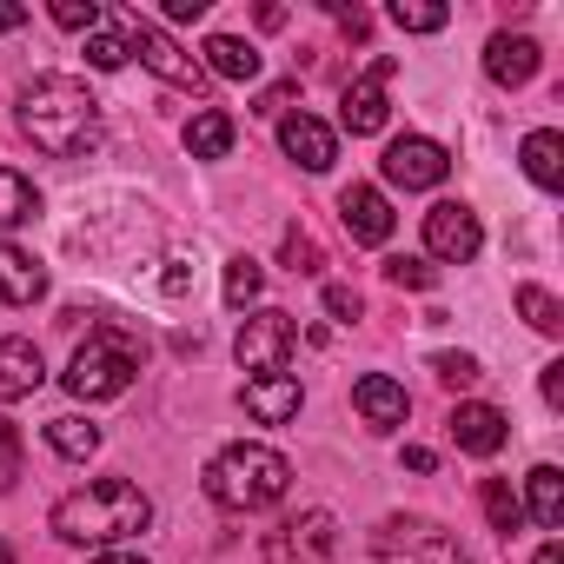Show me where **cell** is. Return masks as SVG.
<instances>
[{
	"label": "cell",
	"mask_w": 564,
	"mask_h": 564,
	"mask_svg": "<svg viewBox=\"0 0 564 564\" xmlns=\"http://www.w3.org/2000/svg\"><path fill=\"white\" fill-rule=\"evenodd\" d=\"M386 279H392V286H405V293H425L432 286V279H438V265H425V259H386Z\"/></svg>",
	"instance_id": "31"
},
{
	"label": "cell",
	"mask_w": 564,
	"mask_h": 564,
	"mask_svg": "<svg viewBox=\"0 0 564 564\" xmlns=\"http://www.w3.org/2000/svg\"><path fill=\"white\" fill-rule=\"evenodd\" d=\"M239 405H246L259 425H286V419H300L306 392H300L293 372H279V379H246V386H239Z\"/></svg>",
	"instance_id": "15"
},
{
	"label": "cell",
	"mask_w": 564,
	"mask_h": 564,
	"mask_svg": "<svg viewBox=\"0 0 564 564\" xmlns=\"http://www.w3.org/2000/svg\"><path fill=\"white\" fill-rule=\"evenodd\" d=\"M47 445H54L61 458H94V452H100V425H87V419L67 412V419L47 425Z\"/></svg>",
	"instance_id": "26"
},
{
	"label": "cell",
	"mask_w": 564,
	"mask_h": 564,
	"mask_svg": "<svg viewBox=\"0 0 564 564\" xmlns=\"http://www.w3.org/2000/svg\"><path fill=\"white\" fill-rule=\"evenodd\" d=\"M259 286H265L259 259H246V252H239V259H226V306H232V313H246V306L259 300Z\"/></svg>",
	"instance_id": "28"
},
{
	"label": "cell",
	"mask_w": 564,
	"mask_h": 564,
	"mask_svg": "<svg viewBox=\"0 0 564 564\" xmlns=\"http://www.w3.org/2000/svg\"><path fill=\"white\" fill-rule=\"evenodd\" d=\"M14 478H21V432L14 419H0V491H14Z\"/></svg>",
	"instance_id": "34"
},
{
	"label": "cell",
	"mask_w": 564,
	"mask_h": 564,
	"mask_svg": "<svg viewBox=\"0 0 564 564\" xmlns=\"http://www.w3.org/2000/svg\"><path fill=\"white\" fill-rule=\"evenodd\" d=\"M21 133L47 153V160H80L100 147V100L87 94V80L74 74H41L21 94Z\"/></svg>",
	"instance_id": "1"
},
{
	"label": "cell",
	"mask_w": 564,
	"mask_h": 564,
	"mask_svg": "<svg viewBox=\"0 0 564 564\" xmlns=\"http://www.w3.org/2000/svg\"><path fill=\"white\" fill-rule=\"evenodd\" d=\"M544 531H557L564 524V471L557 465H531V478H524V498H518Z\"/></svg>",
	"instance_id": "22"
},
{
	"label": "cell",
	"mask_w": 564,
	"mask_h": 564,
	"mask_svg": "<svg viewBox=\"0 0 564 564\" xmlns=\"http://www.w3.org/2000/svg\"><path fill=\"white\" fill-rule=\"evenodd\" d=\"M452 14L445 8H432V0H392V28H405V34H438Z\"/></svg>",
	"instance_id": "30"
},
{
	"label": "cell",
	"mask_w": 564,
	"mask_h": 564,
	"mask_svg": "<svg viewBox=\"0 0 564 564\" xmlns=\"http://www.w3.org/2000/svg\"><path fill=\"white\" fill-rule=\"evenodd\" d=\"M206 0H166V21H199Z\"/></svg>",
	"instance_id": "39"
},
{
	"label": "cell",
	"mask_w": 564,
	"mask_h": 564,
	"mask_svg": "<svg viewBox=\"0 0 564 564\" xmlns=\"http://www.w3.org/2000/svg\"><path fill=\"white\" fill-rule=\"evenodd\" d=\"M293 352H300V326H293V313H279V306H259V313L239 326V339H232V359H239V372H252V379L293 372Z\"/></svg>",
	"instance_id": "5"
},
{
	"label": "cell",
	"mask_w": 564,
	"mask_h": 564,
	"mask_svg": "<svg viewBox=\"0 0 564 564\" xmlns=\"http://www.w3.org/2000/svg\"><path fill=\"white\" fill-rule=\"evenodd\" d=\"M379 173H386V186L432 193V186L452 173V160H445V147H438V140H425V133H405V140H392V147H386Z\"/></svg>",
	"instance_id": "8"
},
{
	"label": "cell",
	"mask_w": 564,
	"mask_h": 564,
	"mask_svg": "<svg viewBox=\"0 0 564 564\" xmlns=\"http://www.w3.org/2000/svg\"><path fill=\"white\" fill-rule=\"evenodd\" d=\"M232 133H239V127H232V113L206 107V113H193V120H186V153H193V160H226V153H232Z\"/></svg>",
	"instance_id": "23"
},
{
	"label": "cell",
	"mask_w": 564,
	"mask_h": 564,
	"mask_svg": "<svg viewBox=\"0 0 564 564\" xmlns=\"http://www.w3.org/2000/svg\"><path fill=\"white\" fill-rule=\"evenodd\" d=\"M544 405H551V412H564V359H551V366H544Z\"/></svg>",
	"instance_id": "38"
},
{
	"label": "cell",
	"mask_w": 564,
	"mask_h": 564,
	"mask_svg": "<svg viewBox=\"0 0 564 564\" xmlns=\"http://www.w3.org/2000/svg\"><path fill=\"white\" fill-rule=\"evenodd\" d=\"M478 246H485V226H478V213H471L465 199H438V206L425 213V252H432V259L471 265Z\"/></svg>",
	"instance_id": "7"
},
{
	"label": "cell",
	"mask_w": 564,
	"mask_h": 564,
	"mask_svg": "<svg viewBox=\"0 0 564 564\" xmlns=\"http://www.w3.org/2000/svg\"><path fill=\"white\" fill-rule=\"evenodd\" d=\"M339 219H346V232L359 246H386L392 239V199L379 186H346L339 193Z\"/></svg>",
	"instance_id": "13"
},
{
	"label": "cell",
	"mask_w": 564,
	"mask_h": 564,
	"mask_svg": "<svg viewBox=\"0 0 564 564\" xmlns=\"http://www.w3.org/2000/svg\"><path fill=\"white\" fill-rule=\"evenodd\" d=\"M147 524H153V498L133 478H94V485H80L54 505V538H67V544L113 551V544L140 538Z\"/></svg>",
	"instance_id": "2"
},
{
	"label": "cell",
	"mask_w": 564,
	"mask_h": 564,
	"mask_svg": "<svg viewBox=\"0 0 564 564\" xmlns=\"http://www.w3.org/2000/svg\"><path fill=\"white\" fill-rule=\"evenodd\" d=\"M41 379H47V366H41V346L34 339H0V405L34 399Z\"/></svg>",
	"instance_id": "19"
},
{
	"label": "cell",
	"mask_w": 564,
	"mask_h": 564,
	"mask_svg": "<svg viewBox=\"0 0 564 564\" xmlns=\"http://www.w3.org/2000/svg\"><path fill=\"white\" fill-rule=\"evenodd\" d=\"M518 313L531 319V333H544V339H557L564 333V306L544 293V286H518Z\"/></svg>",
	"instance_id": "29"
},
{
	"label": "cell",
	"mask_w": 564,
	"mask_h": 564,
	"mask_svg": "<svg viewBox=\"0 0 564 564\" xmlns=\"http://www.w3.org/2000/svg\"><path fill=\"white\" fill-rule=\"evenodd\" d=\"M432 372H438L445 386H458V392H465V386H478V359H471V352H438V359H432Z\"/></svg>",
	"instance_id": "33"
},
{
	"label": "cell",
	"mask_w": 564,
	"mask_h": 564,
	"mask_svg": "<svg viewBox=\"0 0 564 564\" xmlns=\"http://www.w3.org/2000/svg\"><path fill=\"white\" fill-rule=\"evenodd\" d=\"M279 252H286V265H293V272H319V265H326V259H319V246H313V232H300V226H286Z\"/></svg>",
	"instance_id": "32"
},
{
	"label": "cell",
	"mask_w": 564,
	"mask_h": 564,
	"mask_svg": "<svg viewBox=\"0 0 564 564\" xmlns=\"http://www.w3.org/2000/svg\"><path fill=\"white\" fill-rule=\"evenodd\" d=\"M405 465H412V471H432V465H438V458H432V452H425V445H405Z\"/></svg>",
	"instance_id": "41"
},
{
	"label": "cell",
	"mask_w": 564,
	"mask_h": 564,
	"mask_svg": "<svg viewBox=\"0 0 564 564\" xmlns=\"http://www.w3.org/2000/svg\"><path fill=\"white\" fill-rule=\"evenodd\" d=\"M54 21H61V28H74V34H94L107 14L94 8V0H61V8H54Z\"/></svg>",
	"instance_id": "35"
},
{
	"label": "cell",
	"mask_w": 564,
	"mask_h": 564,
	"mask_svg": "<svg viewBox=\"0 0 564 564\" xmlns=\"http://www.w3.org/2000/svg\"><path fill=\"white\" fill-rule=\"evenodd\" d=\"M538 41L531 34H491L485 41V74H491V87H524L531 74H538Z\"/></svg>",
	"instance_id": "17"
},
{
	"label": "cell",
	"mask_w": 564,
	"mask_h": 564,
	"mask_svg": "<svg viewBox=\"0 0 564 564\" xmlns=\"http://www.w3.org/2000/svg\"><path fill=\"white\" fill-rule=\"evenodd\" d=\"M511 438V425H505V412L498 405H452V445L465 452V458H491L498 445Z\"/></svg>",
	"instance_id": "14"
},
{
	"label": "cell",
	"mask_w": 564,
	"mask_h": 564,
	"mask_svg": "<svg viewBox=\"0 0 564 564\" xmlns=\"http://www.w3.org/2000/svg\"><path fill=\"white\" fill-rule=\"evenodd\" d=\"M133 61V41H127V21H100L94 34H87V67H100V74H113V67H127Z\"/></svg>",
	"instance_id": "25"
},
{
	"label": "cell",
	"mask_w": 564,
	"mask_h": 564,
	"mask_svg": "<svg viewBox=\"0 0 564 564\" xmlns=\"http://www.w3.org/2000/svg\"><path fill=\"white\" fill-rule=\"evenodd\" d=\"M0 564H14V551H8V544H0Z\"/></svg>",
	"instance_id": "44"
},
{
	"label": "cell",
	"mask_w": 564,
	"mask_h": 564,
	"mask_svg": "<svg viewBox=\"0 0 564 564\" xmlns=\"http://www.w3.org/2000/svg\"><path fill=\"white\" fill-rule=\"evenodd\" d=\"M94 564H147V557H133V551H100Z\"/></svg>",
	"instance_id": "43"
},
{
	"label": "cell",
	"mask_w": 564,
	"mask_h": 564,
	"mask_svg": "<svg viewBox=\"0 0 564 564\" xmlns=\"http://www.w3.org/2000/svg\"><path fill=\"white\" fill-rule=\"evenodd\" d=\"M206 61V74H219V80H259V47L252 41H239V34H213L206 47H199Z\"/></svg>",
	"instance_id": "21"
},
{
	"label": "cell",
	"mask_w": 564,
	"mask_h": 564,
	"mask_svg": "<svg viewBox=\"0 0 564 564\" xmlns=\"http://www.w3.org/2000/svg\"><path fill=\"white\" fill-rule=\"evenodd\" d=\"M279 147H286V160H300L306 173H326L339 160V133L326 120H313V113H286V120H279Z\"/></svg>",
	"instance_id": "12"
},
{
	"label": "cell",
	"mask_w": 564,
	"mask_h": 564,
	"mask_svg": "<svg viewBox=\"0 0 564 564\" xmlns=\"http://www.w3.org/2000/svg\"><path fill=\"white\" fill-rule=\"evenodd\" d=\"M300 100V80H279V87H265L259 94V113H279V120H286V107Z\"/></svg>",
	"instance_id": "36"
},
{
	"label": "cell",
	"mask_w": 564,
	"mask_h": 564,
	"mask_svg": "<svg viewBox=\"0 0 564 564\" xmlns=\"http://www.w3.org/2000/svg\"><path fill=\"white\" fill-rule=\"evenodd\" d=\"M372 564H465V551L432 518H386L372 531Z\"/></svg>",
	"instance_id": "6"
},
{
	"label": "cell",
	"mask_w": 564,
	"mask_h": 564,
	"mask_svg": "<svg viewBox=\"0 0 564 564\" xmlns=\"http://www.w3.org/2000/svg\"><path fill=\"white\" fill-rule=\"evenodd\" d=\"M333 544H339L333 511H306V518H293L286 531H272V538H265V564H326Z\"/></svg>",
	"instance_id": "10"
},
{
	"label": "cell",
	"mask_w": 564,
	"mask_h": 564,
	"mask_svg": "<svg viewBox=\"0 0 564 564\" xmlns=\"http://www.w3.org/2000/svg\"><path fill=\"white\" fill-rule=\"evenodd\" d=\"M518 160H524V180H531V186H544V193H557V186H564V133H551V127L524 133Z\"/></svg>",
	"instance_id": "20"
},
{
	"label": "cell",
	"mask_w": 564,
	"mask_h": 564,
	"mask_svg": "<svg viewBox=\"0 0 564 564\" xmlns=\"http://www.w3.org/2000/svg\"><path fill=\"white\" fill-rule=\"evenodd\" d=\"M286 491H293V465L279 458L272 445H252V438L213 452V465H206V498L219 511H239V518L246 511H272Z\"/></svg>",
	"instance_id": "3"
},
{
	"label": "cell",
	"mask_w": 564,
	"mask_h": 564,
	"mask_svg": "<svg viewBox=\"0 0 564 564\" xmlns=\"http://www.w3.org/2000/svg\"><path fill=\"white\" fill-rule=\"evenodd\" d=\"M478 498H485V518H491V531H498V538H511V531L524 524V505H518V491H511L505 478H485V491H478Z\"/></svg>",
	"instance_id": "27"
},
{
	"label": "cell",
	"mask_w": 564,
	"mask_h": 564,
	"mask_svg": "<svg viewBox=\"0 0 564 564\" xmlns=\"http://www.w3.org/2000/svg\"><path fill=\"white\" fill-rule=\"evenodd\" d=\"M140 379V339L133 333H120V326H94L87 333V346H74V359H67V372H61V386L74 392V399H120L127 386Z\"/></svg>",
	"instance_id": "4"
},
{
	"label": "cell",
	"mask_w": 564,
	"mask_h": 564,
	"mask_svg": "<svg viewBox=\"0 0 564 564\" xmlns=\"http://www.w3.org/2000/svg\"><path fill=\"white\" fill-rule=\"evenodd\" d=\"M21 21H28V8H8V0H0V34H14Z\"/></svg>",
	"instance_id": "40"
},
{
	"label": "cell",
	"mask_w": 564,
	"mask_h": 564,
	"mask_svg": "<svg viewBox=\"0 0 564 564\" xmlns=\"http://www.w3.org/2000/svg\"><path fill=\"white\" fill-rule=\"evenodd\" d=\"M34 213H41V193H34V180H28V173H14V166H0V232L28 226Z\"/></svg>",
	"instance_id": "24"
},
{
	"label": "cell",
	"mask_w": 564,
	"mask_h": 564,
	"mask_svg": "<svg viewBox=\"0 0 564 564\" xmlns=\"http://www.w3.org/2000/svg\"><path fill=\"white\" fill-rule=\"evenodd\" d=\"M47 300V272L34 252H21L14 239H0V306H34Z\"/></svg>",
	"instance_id": "18"
},
{
	"label": "cell",
	"mask_w": 564,
	"mask_h": 564,
	"mask_svg": "<svg viewBox=\"0 0 564 564\" xmlns=\"http://www.w3.org/2000/svg\"><path fill=\"white\" fill-rule=\"evenodd\" d=\"M399 67H392V54H379L359 80H346V94H339V120H346V133H379L386 127V80H392Z\"/></svg>",
	"instance_id": "11"
},
{
	"label": "cell",
	"mask_w": 564,
	"mask_h": 564,
	"mask_svg": "<svg viewBox=\"0 0 564 564\" xmlns=\"http://www.w3.org/2000/svg\"><path fill=\"white\" fill-rule=\"evenodd\" d=\"M127 41H133L140 67H153L166 87H180V94H206V67H199V54H180V41H166L160 28H140V21H127Z\"/></svg>",
	"instance_id": "9"
},
{
	"label": "cell",
	"mask_w": 564,
	"mask_h": 564,
	"mask_svg": "<svg viewBox=\"0 0 564 564\" xmlns=\"http://www.w3.org/2000/svg\"><path fill=\"white\" fill-rule=\"evenodd\" d=\"M531 564H564V551H557V538H544V551H538Z\"/></svg>",
	"instance_id": "42"
},
{
	"label": "cell",
	"mask_w": 564,
	"mask_h": 564,
	"mask_svg": "<svg viewBox=\"0 0 564 564\" xmlns=\"http://www.w3.org/2000/svg\"><path fill=\"white\" fill-rule=\"evenodd\" d=\"M326 313H333L339 326H352V319H359V293H352V286H326Z\"/></svg>",
	"instance_id": "37"
},
{
	"label": "cell",
	"mask_w": 564,
	"mask_h": 564,
	"mask_svg": "<svg viewBox=\"0 0 564 564\" xmlns=\"http://www.w3.org/2000/svg\"><path fill=\"white\" fill-rule=\"evenodd\" d=\"M352 405H359V419H366L372 432H399V425H405V412H412L405 386H399V379H386V372H366V379L352 386Z\"/></svg>",
	"instance_id": "16"
}]
</instances>
